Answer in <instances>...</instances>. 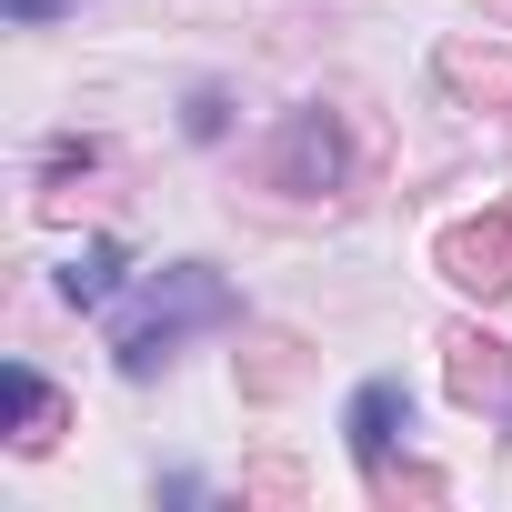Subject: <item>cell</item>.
<instances>
[{
	"mask_svg": "<svg viewBox=\"0 0 512 512\" xmlns=\"http://www.w3.org/2000/svg\"><path fill=\"white\" fill-rule=\"evenodd\" d=\"M191 322H231V292H221V272L171 262V272L141 292V312L121 322V372H131V382H141V372H161V362H171V342H181Z\"/></svg>",
	"mask_w": 512,
	"mask_h": 512,
	"instance_id": "cell-1",
	"label": "cell"
},
{
	"mask_svg": "<svg viewBox=\"0 0 512 512\" xmlns=\"http://www.w3.org/2000/svg\"><path fill=\"white\" fill-rule=\"evenodd\" d=\"M432 262H442V282H452V292H472V302H502V292H512V201H502V211H472V221H452V231L432 241Z\"/></svg>",
	"mask_w": 512,
	"mask_h": 512,
	"instance_id": "cell-2",
	"label": "cell"
},
{
	"mask_svg": "<svg viewBox=\"0 0 512 512\" xmlns=\"http://www.w3.org/2000/svg\"><path fill=\"white\" fill-rule=\"evenodd\" d=\"M442 382H452V402H462V412L512 402V342H502V332H482V322H452V332H442Z\"/></svg>",
	"mask_w": 512,
	"mask_h": 512,
	"instance_id": "cell-3",
	"label": "cell"
},
{
	"mask_svg": "<svg viewBox=\"0 0 512 512\" xmlns=\"http://www.w3.org/2000/svg\"><path fill=\"white\" fill-rule=\"evenodd\" d=\"M272 181H282V191H332V181H342V131H332V111H292V121H282Z\"/></svg>",
	"mask_w": 512,
	"mask_h": 512,
	"instance_id": "cell-4",
	"label": "cell"
},
{
	"mask_svg": "<svg viewBox=\"0 0 512 512\" xmlns=\"http://www.w3.org/2000/svg\"><path fill=\"white\" fill-rule=\"evenodd\" d=\"M432 81L472 111H512V51L502 41H442L432 51Z\"/></svg>",
	"mask_w": 512,
	"mask_h": 512,
	"instance_id": "cell-5",
	"label": "cell"
},
{
	"mask_svg": "<svg viewBox=\"0 0 512 512\" xmlns=\"http://www.w3.org/2000/svg\"><path fill=\"white\" fill-rule=\"evenodd\" d=\"M412 422V392L402 382H362L352 392V412H342V442H352V462L372 472V462H392V432Z\"/></svg>",
	"mask_w": 512,
	"mask_h": 512,
	"instance_id": "cell-6",
	"label": "cell"
},
{
	"mask_svg": "<svg viewBox=\"0 0 512 512\" xmlns=\"http://www.w3.org/2000/svg\"><path fill=\"white\" fill-rule=\"evenodd\" d=\"M0 402H11V442H21V452H51V442H61V392H51L41 372L11 362V372H0Z\"/></svg>",
	"mask_w": 512,
	"mask_h": 512,
	"instance_id": "cell-7",
	"label": "cell"
},
{
	"mask_svg": "<svg viewBox=\"0 0 512 512\" xmlns=\"http://www.w3.org/2000/svg\"><path fill=\"white\" fill-rule=\"evenodd\" d=\"M111 292H121V251H111V241H91L81 262L61 272V302H81V312H101Z\"/></svg>",
	"mask_w": 512,
	"mask_h": 512,
	"instance_id": "cell-8",
	"label": "cell"
},
{
	"mask_svg": "<svg viewBox=\"0 0 512 512\" xmlns=\"http://www.w3.org/2000/svg\"><path fill=\"white\" fill-rule=\"evenodd\" d=\"M372 492H382V502H442V472H392V462H382Z\"/></svg>",
	"mask_w": 512,
	"mask_h": 512,
	"instance_id": "cell-9",
	"label": "cell"
},
{
	"mask_svg": "<svg viewBox=\"0 0 512 512\" xmlns=\"http://www.w3.org/2000/svg\"><path fill=\"white\" fill-rule=\"evenodd\" d=\"M241 492H251V502H292L302 472H292V462H262V472H241Z\"/></svg>",
	"mask_w": 512,
	"mask_h": 512,
	"instance_id": "cell-10",
	"label": "cell"
},
{
	"mask_svg": "<svg viewBox=\"0 0 512 512\" xmlns=\"http://www.w3.org/2000/svg\"><path fill=\"white\" fill-rule=\"evenodd\" d=\"M61 11H81V0H11V21H61Z\"/></svg>",
	"mask_w": 512,
	"mask_h": 512,
	"instance_id": "cell-11",
	"label": "cell"
},
{
	"mask_svg": "<svg viewBox=\"0 0 512 512\" xmlns=\"http://www.w3.org/2000/svg\"><path fill=\"white\" fill-rule=\"evenodd\" d=\"M492 11H512V0H492Z\"/></svg>",
	"mask_w": 512,
	"mask_h": 512,
	"instance_id": "cell-12",
	"label": "cell"
}]
</instances>
